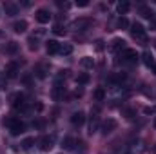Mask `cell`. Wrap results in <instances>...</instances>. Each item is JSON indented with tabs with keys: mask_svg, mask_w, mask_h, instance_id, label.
Instances as JSON below:
<instances>
[{
	"mask_svg": "<svg viewBox=\"0 0 156 154\" xmlns=\"http://www.w3.org/2000/svg\"><path fill=\"white\" fill-rule=\"evenodd\" d=\"M4 125H7L11 136H20V134L26 131V123L20 121V120H15V118H7V120L4 121Z\"/></svg>",
	"mask_w": 156,
	"mask_h": 154,
	"instance_id": "cell-1",
	"label": "cell"
},
{
	"mask_svg": "<svg viewBox=\"0 0 156 154\" xmlns=\"http://www.w3.org/2000/svg\"><path fill=\"white\" fill-rule=\"evenodd\" d=\"M131 35H133L136 40H140L142 44H145V42H147V33H145V27H144L140 22L131 24Z\"/></svg>",
	"mask_w": 156,
	"mask_h": 154,
	"instance_id": "cell-2",
	"label": "cell"
},
{
	"mask_svg": "<svg viewBox=\"0 0 156 154\" xmlns=\"http://www.w3.org/2000/svg\"><path fill=\"white\" fill-rule=\"evenodd\" d=\"M11 102H13V107H15V109H18V111H27V103H26V96H24L22 93H16V94H13V98H11Z\"/></svg>",
	"mask_w": 156,
	"mask_h": 154,
	"instance_id": "cell-3",
	"label": "cell"
},
{
	"mask_svg": "<svg viewBox=\"0 0 156 154\" xmlns=\"http://www.w3.org/2000/svg\"><path fill=\"white\" fill-rule=\"evenodd\" d=\"M144 152H145V145H144V142H140V140H138V142L129 143L123 154H144Z\"/></svg>",
	"mask_w": 156,
	"mask_h": 154,
	"instance_id": "cell-4",
	"label": "cell"
},
{
	"mask_svg": "<svg viewBox=\"0 0 156 154\" xmlns=\"http://www.w3.org/2000/svg\"><path fill=\"white\" fill-rule=\"evenodd\" d=\"M94 26V22L91 20V18H78L73 22V27L76 29V31H87V29H91Z\"/></svg>",
	"mask_w": 156,
	"mask_h": 154,
	"instance_id": "cell-5",
	"label": "cell"
},
{
	"mask_svg": "<svg viewBox=\"0 0 156 154\" xmlns=\"http://www.w3.org/2000/svg\"><path fill=\"white\" fill-rule=\"evenodd\" d=\"M120 58L123 60V62H129V64H133V62H136L138 60V53H136V49H123L122 53H120Z\"/></svg>",
	"mask_w": 156,
	"mask_h": 154,
	"instance_id": "cell-6",
	"label": "cell"
},
{
	"mask_svg": "<svg viewBox=\"0 0 156 154\" xmlns=\"http://www.w3.org/2000/svg\"><path fill=\"white\" fill-rule=\"evenodd\" d=\"M40 151H44V152H47V151H51L53 147H55V136H42L40 138Z\"/></svg>",
	"mask_w": 156,
	"mask_h": 154,
	"instance_id": "cell-7",
	"label": "cell"
},
{
	"mask_svg": "<svg viewBox=\"0 0 156 154\" xmlns=\"http://www.w3.org/2000/svg\"><path fill=\"white\" fill-rule=\"evenodd\" d=\"M18 73H20V64L18 62H9L7 64V67H5V78H16L18 76Z\"/></svg>",
	"mask_w": 156,
	"mask_h": 154,
	"instance_id": "cell-8",
	"label": "cell"
},
{
	"mask_svg": "<svg viewBox=\"0 0 156 154\" xmlns=\"http://www.w3.org/2000/svg\"><path fill=\"white\" fill-rule=\"evenodd\" d=\"M118 127V121L115 118H107L104 123H102V134H111L113 131H116Z\"/></svg>",
	"mask_w": 156,
	"mask_h": 154,
	"instance_id": "cell-9",
	"label": "cell"
},
{
	"mask_svg": "<svg viewBox=\"0 0 156 154\" xmlns=\"http://www.w3.org/2000/svg\"><path fill=\"white\" fill-rule=\"evenodd\" d=\"M35 20H37L38 24H47V22L51 20V13H49L47 9H38V11L35 13Z\"/></svg>",
	"mask_w": 156,
	"mask_h": 154,
	"instance_id": "cell-10",
	"label": "cell"
},
{
	"mask_svg": "<svg viewBox=\"0 0 156 154\" xmlns=\"http://www.w3.org/2000/svg\"><path fill=\"white\" fill-rule=\"evenodd\" d=\"M47 75H49V64H38L35 67V76L37 78L44 80V78H47Z\"/></svg>",
	"mask_w": 156,
	"mask_h": 154,
	"instance_id": "cell-11",
	"label": "cell"
},
{
	"mask_svg": "<svg viewBox=\"0 0 156 154\" xmlns=\"http://www.w3.org/2000/svg\"><path fill=\"white\" fill-rule=\"evenodd\" d=\"M83 121H85V114H83L82 111H76V113H73V114H71V123H73L75 127L83 125Z\"/></svg>",
	"mask_w": 156,
	"mask_h": 154,
	"instance_id": "cell-12",
	"label": "cell"
},
{
	"mask_svg": "<svg viewBox=\"0 0 156 154\" xmlns=\"http://www.w3.org/2000/svg\"><path fill=\"white\" fill-rule=\"evenodd\" d=\"M75 145H76V140H75L73 136H66V138L62 140V147H64L66 151H75Z\"/></svg>",
	"mask_w": 156,
	"mask_h": 154,
	"instance_id": "cell-13",
	"label": "cell"
},
{
	"mask_svg": "<svg viewBox=\"0 0 156 154\" xmlns=\"http://www.w3.org/2000/svg\"><path fill=\"white\" fill-rule=\"evenodd\" d=\"M4 11H5V15L15 16V15H18V5L16 4H11V2H5L4 4Z\"/></svg>",
	"mask_w": 156,
	"mask_h": 154,
	"instance_id": "cell-14",
	"label": "cell"
},
{
	"mask_svg": "<svg viewBox=\"0 0 156 154\" xmlns=\"http://www.w3.org/2000/svg\"><path fill=\"white\" fill-rule=\"evenodd\" d=\"M13 31L15 33H26L27 31V22L26 20H16L13 24Z\"/></svg>",
	"mask_w": 156,
	"mask_h": 154,
	"instance_id": "cell-15",
	"label": "cell"
},
{
	"mask_svg": "<svg viewBox=\"0 0 156 154\" xmlns=\"http://www.w3.org/2000/svg\"><path fill=\"white\" fill-rule=\"evenodd\" d=\"M45 49H47V53H49V54H56V53L60 51V44H58L56 40H49V42H47V45H45Z\"/></svg>",
	"mask_w": 156,
	"mask_h": 154,
	"instance_id": "cell-16",
	"label": "cell"
},
{
	"mask_svg": "<svg viewBox=\"0 0 156 154\" xmlns=\"http://www.w3.org/2000/svg\"><path fill=\"white\" fill-rule=\"evenodd\" d=\"M64 93H66V89L62 87V83H60V82H56V83H55V87H53V98H55V100H60V98L64 96Z\"/></svg>",
	"mask_w": 156,
	"mask_h": 154,
	"instance_id": "cell-17",
	"label": "cell"
},
{
	"mask_svg": "<svg viewBox=\"0 0 156 154\" xmlns=\"http://www.w3.org/2000/svg\"><path fill=\"white\" fill-rule=\"evenodd\" d=\"M111 49H113V51H123V49H125V40L115 38L111 42Z\"/></svg>",
	"mask_w": 156,
	"mask_h": 154,
	"instance_id": "cell-18",
	"label": "cell"
},
{
	"mask_svg": "<svg viewBox=\"0 0 156 154\" xmlns=\"http://www.w3.org/2000/svg\"><path fill=\"white\" fill-rule=\"evenodd\" d=\"M100 127V120L98 116H91V123H89V134H94Z\"/></svg>",
	"mask_w": 156,
	"mask_h": 154,
	"instance_id": "cell-19",
	"label": "cell"
},
{
	"mask_svg": "<svg viewBox=\"0 0 156 154\" xmlns=\"http://www.w3.org/2000/svg\"><path fill=\"white\" fill-rule=\"evenodd\" d=\"M71 53H73V45H71V44H60V51H58V54L67 56V54H71Z\"/></svg>",
	"mask_w": 156,
	"mask_h": 154,
	"instance_id": "cell-20",
	"label": "cell"
},
{
	"mask_svg": "<svg viewBox=\"0 0 156 154\" xmlns=\"http://www.w3.org/2000/svg\"><path fill=\"white\" fill-rule=\"evenodd\" d=\"M142 58H144V64H145V65H147V67H154V58H153V54H151V53H144V54H142Z\"/></svg>",
	"mask_w": 156,
	"mask_h": 154,
	"instance_id": "cell-21",
	"label": "cell"
},
{
	"mask_svg": "<svg viewBox=\"0 0 156 154\" xmlns=\"http://www.w3.org/2000/svg\"><path fill=\"white\" fill-rule=\"evenodd\" d=\"M129 9H131V4L129 2H120L116 5V11L120 15H125V13H129Z\"/></svg>",
	"mask_w": 156,
	"mask_h": 154,
	"instance_id": "cell-22",
	"label": "cell"
},
{
	"mask_svg": "<svg viewBox=\"0 0 156 154\" xmlns=\"http://www.w3.org/2000/svg\"><path fill=\"white\" fill-rule=\"evenodd\" d=\"M5 53H7V54H16V53H18V44H16V42H9V44L5 45Z\"/></svg>",
	"mask_w": 156,
	"mask_h": 154,
	"instance_id": "cell-23",
	"label": "cell"
},
{
	"mask_svg": "<svg viewBox=\"0 0 156 154\" xmlns=\"http://www.w3.org/2000/svg\"><path fill=\"white\" fill-rule=\"evenodd\" d=\"M89 80H91V78H89L87 73H80L76 76V83L78 85H85V83H89Z\"/></svg>",
	"mask_w": 156,
	"mask_h": 154,
	"instance_id": "cell-24",
	"label": "cell"
},
{
	"mask_svg": "<svg viewBox=\"0 0 156 154\" xmlns=\"http://www.w3.org/2000/svg\"><path fill=\"white\" fill-rule=\"evenodd\" d=\"M140 15L145 16V18H153V11H151V7H147V5H140Z\"/></svg>",
	"mask_w": 156,
	"mask_h": 154,
	"instance_id": "cell-25",
	"label": "cell"
},
{
	"mask_svg": "<svg viewBox=\"0 0 156 154\" xmlns=\"http://www.w3.org/2000/svg\"><path fill=\"white\" fill-rule=\"evenodd\" d=\"M80 64H82L83 67H87V69H89V67H93V65H94V60H93L91 56H83V58L80 60Z\"/></svg>",
	"mask_w": 156,
	"mask_h": 154,
	"instance_id": "cell-26",
	"label": "cell"
},
{
	"mask_svg": "<svg viewBox=\"0 0 156 154\" xmlns=\"http://www.w3.org/2000/svg\"><path fill=\"white\" fill-rule=\"evenodd\" d=\"M104 98H105V91H104L102 87H98V89L94 91V100H96V102H104Z\"/></svg>",
	"mask_w": 156,
	"mask_h": 154,
	"instance_id": "cell-27",
	"label": "cell"
},
{
	"mask_svg": "<svg viewBox=\"0 0 156 154\" xmlns=\"http://www.w3.org/2000/svg\"><path fill=\"white\" fill-rule=\"evenodd\" d=\"M118 27L120 29H127V27H131V24H129V20L125 16H120L118 18Z\"/></svg>",
	"mask_w": 156,
	"mask_h": 154,
	"instance_id": "cell-28",
	"label": "cell"
},
{
	"mask_svg": "<svg viewBox=\"0 0 156 154\" xmlns=\"http://www.w3.org/2000/svg\"><path fill=\"white\" fill-rule=\"evenodd\" d=\"M125 75H123V73H120V75H115V76H111L109 78V82H113V83H120V82H123V80H125Z\"/></svg>",
	"mask_w": 156,
	"mask_h": 154,
	"instance_id": "cell-29",
	"label": "cell"
},
{
	"mask_svg": "<svg viewBox=\"0 0 156 154\" xmlns=\"http://www.w3.org/2000/svg\"><path fill=\"white\" fill-rule=\"evenodd\" d=\"M33 143H35V138H26V140L22 142V149H29Z\"/></svg>",
	"mask_w": 156,
	"mask_h": 154,
	"instance_id": "cell-30",
	"label": "cell"
},
{
	"mask_svg": "<svg viewBox=\"0 0 156 154\" xmlns=\"http://www.w3.org/2000/svg\"><path fill=\"white\" fill-rule=\"evenodd\" d=\"M33 127H35V129H44V127H45V121H44V120H35V121H33Z\"/></svg>",
	"mask_w": 156,
	"mask_h": 154,
	"instance_id": "cell-31",
	"label": "cell"
},
{
	"mask_svg": "<svg viewBox=\"0 0 156 154\" xmlns=\"http://www.w3.org/2000/svg\"><path fill=\"white\" fill-rule=\"evenodd\" d=\"M53 31H55L56 35H66V29H64V27H62L60 24H56V26L53 27Z\"/></svg>",
	"mask_w": 156,
	"mask_h": 154,
	"instance_id": "cell-32",
	"label": "cell"
},
{
	"mask_svg": "<svg viewBox=\"0 0 156 154\" xmlns=\"http://www.w3.org/2000/svg\"><path fill=\"white\" fill-rule=\"evenodd\" d=\"M144 114H156V105L145 107V109H144Z\"/></svg>",
	"mask_w": 156,
	"mask_h": 154,
	"instance_id": "cell-33",
	"label": "cell"
},
{
	"mask_svg": "<svg viewBox=\"0 0 156 154\" xmlns=\"http://www.w3.org/2000/svg\"><path fill=\"white\" fill-rule=\"evenodd\" d=\"M37 47H38V45H37V38H33V37H31V38H29V49H31V51H35Z\"/></svg>",
	"mask_w": 156,
	"mask_h": 154,
	"instance_id": "cell-34",
	"label": "cell"
},
{
	"mask_svg": "<svg viewBox=\"0 0 156 154\" xmlns=\"http://www.w3.org/2000/svg\"><path fill=\"white\" fill-rule=\"evenodd\" d=\"M123 114H125V118L131 120V118H134V111L133 109H123Z\"/></svg>",
	"mask_w": 156,
	"mask_h": 154,
	"instance_id": "cell-35",
	"label": "cell"
},
{
	"mask_svg": "<svg viewBox=\"0 0 156 154\" xmlns=\"http://www.w3.org/2000/svg\"><path fill=\"white\" fill-rule=\"evenodd\" d=\"M76 5H80V7H87L89 2H87V0H80V2H76Z\"/></svg>",
	"mask_w": 156,
	"mask_h": 154,
	"instance_id": "cell-36",
	"label": "cell"
},
{
	"mask_svg": "<svg viewBox=\"0 0 156 154\" xmlns=\"http://www.w3.org/2000/svg\"><path fill=\"white\" fill-rule=\"evenodd\" d=\"M96 49H98V51L104 49V42H102V40H96Z\"/></svg>",
	"mask_w": 156,
	"mask_h": 154,
	"instance_id": "cell-37",
	"label": "cell"
},
{
	"mask_svg": "<svg viewBox=\"0 0 156 154\" xmlns=\"http://www.w3.org/2000/svg\"><path fill=\"white\" fill-rule=\"evenodd\" d=\"M4 85H5V76L0 78V89H4Z\"/></svg>",
	"mask_w": 156,
	"mask_h": 154,
	"instance_id": "cell-38",
	"label": "cell"
},
{
	"mask_svg": "<svg viewBox=\"0 0 156 154\" xmlns=\"http://www.w3.org/2000/svg\"><path fill=\"white\" fill-rule=\"evenodd\" d=\"M153 71H154V75H156V64H154V67H153Z\"/></svg>",
	"mask_w": 156,
	"mask_h": 154,
	"instance_id": "cell-39",
	"label": "cell"
},
{
	"mask_svg": "<svg viewBox=\"0 0 156 154\" xmlns=\"http://www.w3.org/2000/svg\"><path fill=\"white\" fill-rule=\"evenodd\" d=\"M154 47H156V44H154Z\"/></svg>",
	"mask_w": 156,
	"mask_h": 154,
	"instance_id": "cell-40",
	"label": "cell"
}]
</instances>
